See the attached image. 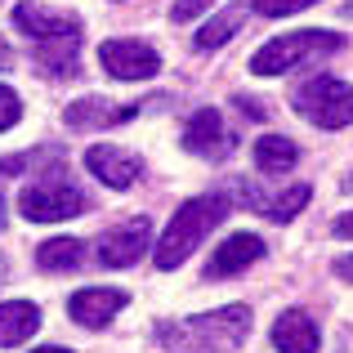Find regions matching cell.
I'll use <instances>...</instances> for the list:
<instances>
[{
    "mask_svg": "<svg viewBox=\"0 0 353 353\" xmlns=\"http://www.w3.org/2000/svg\"><path fill=\"white\" fill-rule=\"evenodd\" d=\"M340 45H345V41H340V32H327V27H309V32L277 36V41H268L264 50H255L250 72H255V77H282V72L309 68V63L336 54Z\"/></svg>",
    "mask_w": 353,
    "mask_h": 353,
    "instance_id": "3957f363",
    "label": "cell"
},
{
    "mask_svg": "<svg viewBox=\"0 0 353 353\" xmlns=\"http://www.w3.org/2000/svg\"><path fill=\"white\" fill-rule=\"evenodd\" d=\"M41 331V309L32 300H9L0 304V349H14Z\"/></svg>",
    "mask_w": 353,
    "mask_h": 353,
    "instance_id": "9a60e30c",
    "label": "cell"
},
{
    "mask_svg": "<svg viewBox=\"0 0 353 353\" xmlns=\"http://www.w3.org/2000/svg\"><path fill=\"white\" fill-rule=\"evenodd\" d=\"M336 237H353V210H349V215H340V219H336Z\"/></svg>",
    "mask_w": 353,
    "mask_h": 353,
    "instance_id": "484cf974",
    "label": "cell"
},
{
    "mask_svg": "<svg viewBox=\"0 0 353 353\" xmlns=\"http://www.w3.org/2000/svg\"><path fill=\"white\" fill-rule=\"evenodd\" d=\"M77 50H81V41L36 45V63H41V72H50V77H72V72H77Z\"/></svg>",
    "mask_w": 353,
    "mask_h": 353,
    "instance_id": "ac0fdd59",
    "label": "cell"
},
{
    "mask_svg": "<svg viewBox=\"0 0 353 353\" xmlns=\"http://www.w3.org/2000/svg\"><path fill=\"white\" fill-rule=\"evenodd\" d=\"M228 219V201L224 197H192V201H183L179 210H174V219L165 224V233L161 241H157V268H179L183 259L192 255V250L201 246L210 233H215L219 224Z\"/></svg>",
    "mask_w": 353,
    "mask_h": 353,
    "instance_id": "7a4b0ae2",
    "label": "cell"
},
{
    "mask_svg": "<svg viewBox=\"0 0 353 353\" xmlns=\"http://www.w3.org/2000/svg\"><path fill=\"white\" fill-rule=\"evenodd\" d=\"M210 5H215V0H174L170 18H174V23H192V18H197L201 9H210Z\"/></svg>",
    "mask_w": 353,
    "mask_h": 353,
    "instance_id": "603a6c76",
    "label": "cell"
},
{
    "mask_svg": "<svg viewBox=\"0 0 353 353\" xmlns=\"http://www.w3.org/2000/svg\"><path fill=\"white\" fill-rule=\"evenodd\" d=\"M85 170L94 174L99 183H108V188H134L139 174H143V161H139L134 152H125V148L99 143V148L85 152Z\"/></svg>",
    "mask_w": 353,
    "mask_h": 353,
    "instance_id": "9c48e42d",
    "label": "cell"
},
{
    "mask_svg": "<svg viewBox=\"0 0 353 353\" xmlns=\"http://www.w3.org/2000/svg\"><path fill=\"white\" fill-rule=\"evenodd\" d=\"M99 63H103V72L117 77V81H148L161 68V54L148 41H103L99 45Z\"/></svg>",
    "mask_w": 353,
    "mask_h": 353,
    "instance_id": "52a82bcc",
    "label": "cell"
},
{
    "mask_svg": "<svg viewBox=\"0 0 353 353\" xmlns=\"http://www.w3.org/2000/svg\"><path fill=\"white\" fill-rule=\"evenodd\" d=\"M81 259H85V241L77 237H50L36 250V264L45 273H72V268H81Z\"/></svg>",
    "mask_w": 353,
    "mask_h": 353,
    "instance_id": "2e32d148",
    "label": "cell"
},
{
    "mask_svg": "<svg viewBox=\"0 0 353 353\" xmlns=\"http://www.w3.org/2000/svg\"><path fill=\"white\" fill-rule=\"evenodd\" d=\"M36 353H72V349H59V345H50V349H36Z\"/></svg>",
    "mask_w": 353,
    "mask_h": 353,
    "instance_id": "83f0119b",
    "label": "cell"
},
{
    "mask_svg": "<svg viewBox=\"0 0 353 353\" xmlns=\"http://www.w3.org/2000/svg\"><path fill=\"white\" fill-rule=\"evenodd\" d=\"M5 68H14V50H9V41L0 36V72H5Z\"/></svg>",
    "mask_w": 353,
    "mask_h": 353,
    "instance_id": "4316f807",
    "label": "cell"
},
{
    "mask_svg": "<svg viewBox=\"0 0 353 353\" xmlns=\"http://www.w3.org/2000/svg\"><path fill=\"white\" fill-rule=\"evenodd\" d=\"M237 27H241V9H224L219 18H210V23L197 32V50H219L224 41L237 36Z\"/></svg>",
    "mask_w": 353,
    "mask_h": 353,
    "instance_id": "d6986e66",
    "label": "cell"
},
{
    "mask_svg": "<svg viewBox=\"0 0 353 353\" xmlns=\"http://www.w3.org/2000/svg\"><path fill=\"white\" fill-rule=\"evenodd\" d=\"M0 228H5V192H0Z\"/></svg>",
    "mask_w": 353,
    "mask_h": 353,
    "instance_id": "f1b7e54d",
    "label": "cell"
},
{
    "mask_svg": "<svg viewBox=\"0 0 353 353\" xmlns=\"http://www.w3.org/2000/svg\"><path fill=\"white\" fill-rule=\"evenodd\" d=\"M85 206H90L85 192H81L63 170L45 174V179L27 183V188L18 192V210H23V219H32V224H59V219L81 215Z\"/></svg>",
    "mask_w": 353,
    "mask_h": 353,
    "instance_id": "277c9868",
    "label": "cell"
},
{
    "mask_svg": "<svg viewBox=\"0 0 353 353\" xmlns=\"http://www.w3.org/2000/svg\"><path fill=\"white\" fill-rule=\"evenodd\" d=\"M237 103H241V112H246V117H264V103H259V99H246V94H237Z\"/></svg>",
    "mask_w": 353,
    "mask_h": 353,
    "instance_id": "cb8c5ba5",
    "label": "cell"
},
{
    "mask_svg": "<svg viewBox=\"0 0 353 353\" xmlns=\"http://www.w3.org/2000/svg\"><path fill=\"white\" fill-rule=\"evenodd\" d=\"M183 148L197 157H224L233 148V139L224 134V121H219L215 108H197L192 121L183 125Z\"/></svg>",
    "mask_w": 353,
    "mask_h": 353,
    "instance_id": "7c38bea8",
    "label": "cell"
},
{
    "mask_svg": "<svg viewBox=\"0 0 353 353\" xmlns=\"http://www.w3.org/2000/svg\"><path fill=\"white\" fill-rule=\"evenodd\" d=\"M309 5H318V0H250V9L264 18H286V14H300Z\"/></svg>",
    "mask_w": 353,
    "mask_h": 353,
    "instance_id": "44dd1931",
    "label": "cell"
},
{
    "mask_svg": "<svg viewBox=\"0 0 353 353\" xmlns=\"http://www.w3.org/2000/svg\"><path fill=\"white\" fill-rule=\"evenodd\" d=\"M255 259H264V241H259L255 233H233L224 241V246L210 255L206 264V282H219V277H233L241 273V268H250Z\"/></svg>",
    "mask_w": 353,
    "mask_h": 353,
    "instance_id": "8fae6325",
    "label": "cell"
},
{
    "mask_svg": "<svg viewBox=\"0 0 353 353\" xmlns=\"http://www.w3.org/2000/svg\"><path fill=\"white\" fill-rule=\"evenodd\" d=\"M295 161H300V148H295L291 139H282V134H268V139L255 143V165L264 174H286Z\"/></svg>",
    "mask_w": 353,
    "mask_h": 353,
    "instance_id": "e0dca14e",
    "label": "cell"
},
{
    "mask_svg": "<svg viewBox=\"0 0 353 353\" xmlns=\"http://www.w3.org/2000/svg\"><path fill=\"white\" fill-rule=\"evenodd\" d=\"M336 277H345V282H353V255H340V259H336Z\"/></svg>",
    "mask_w": 353,
    "mask_h": 353,
    "instance_id": "d4e9b609",
    "label": "cell"
},
{
    "mask_svg": "<svg viewBox=\"0 0 353 353\" xmlns=\"http://www.w3.org/2000/svg\"><path fill=\"white\" fill-rule=\"evenodd\" d=\"M250 331V309L246 304H228L215 313H197L183 322H161L157 340L165 353H233Z\"/></svg>",
    "mask_w": 353,
    "mask_h": 353,
    "instance_id": "6da1fadb",
    "label": "cell"
},
{
    "mask_svg": "<svg viewBox=\"0 0 353 353\" xmlns=\"http://www.w3.org/2000/svg\"><path fill=\"white\" fill-rule=\"evenodd\" d=\"M134 112H139L134 103L117 108V103H108V99H81V103H72L68 112H63V121H68L72 130H108V125H121V121H130Z\"/></svg>",
    "mask_w": 353,
    "mask_h": 353,
    "instance_id": "5bb4252c",
    "label": "cell"
},
{
    "mask_svg": "<svg viewBox=\"0 0 353 353\" xmlns=\"http://www.w3.org/2000/svg\"><path fill=\"white\" fill-rule=\"evenodd\" d=\"M18 117H23V99H18L9 85H0V130L18 125Z\"/></svg>",
    "mask_w": 353,
    "mask_h": 353,
    "instance_id": "7402d4cb",
    "label": "cell"
},
{
    "mask_svg": "<svg viewBox=\"0 0 353 353\" xmlns=\"http://www.w3.org/2000/svg\"><path fill=\"white\" fill-rule=\"evenodd\" d=\"M148 246H152V224L143 215H134V219H125V224L108 228L99 237V264L103 268H130L148 255Z\"/></svg>",
    "mask_w": 353,
    "mask_h": 353,
    "instance_id": "8992f818",
    "label": "cell"
},
{
    "mask_svg": "<svg viewBox=\"0 0 353 353\" xmlns=\"http://www.w3.org/2000/svg\"><path fill=\"white\" fill-rule=\"evenodd\" d=\"M318 345H322L318 322L304 309H286L282 318L273 322V349L277 353H318Z\"/></svg>",
    "mask_w": 353,
    "mask_h": 353,
    "instance_id": "4fadbf2b",
    "label": "cell"
},
{
    "mask_svg": "<svg viewBox=\"0 0 353 353\" xmlns=\"http://www.w3.org/2000/svg\"><path fill=\"white\" fill-rule=\"evenodd\" d=\"M295 112L318 130H345L353 121V85L340 77H313L295 90Z\"/></svg>",
    "mask_w": 353,
    "mask_h": 353,
    "instance_id": "5b68a950",
    "label": "cell"
},
{
    "mask_svg": "<svg viewBox=\"0 0 353 353\" xmlns=\"http://www.w3.org/2000/svg\"><path fill=\"white\" fill-rule=\"evenodd\" d=\"M309 206V183H295V188H286L282 197H273L264 206V215L273 219V224H291L295 215H300V210Z\"/></svg>",
    "mask_w": 353,
    "mask_h": 353,
    "instance_id": "ffe728a7",
    "label": "cell"
},
{
    "mask_svg": "<svg viewBox=\"0 0 353 353\" xmlns=\"http://www.w3.org/2000/svg\"><path fill=\"white\" fill-rule=\"evenodd\" d=\"M125 304H130V295L117 291V286H85V291H77L68 300V313L81 322V327L99 331V327H108Z\"/></svg>",
    "mask_w": 353,
    "mask_h": 353,
    "instance_id": "30bf717a",
    "label": "cell"
},
{
    "mask_svg": "<svg viewBox=\"0 0 353 353\" xmlns=\"http://www.w3.org/2000/svg\"><path fill=\"white\" fill-rule=\"evenodd\" d=\"M14 27L23 36H32L36 45H50V41H81V18L59 14V9H45V5H14Z\"/></svg>",
    "mask_w": 353,
    "mask_h": 353,
    "instance_id": "ba28073f",
    "label": "cell"
}]
</instances>
